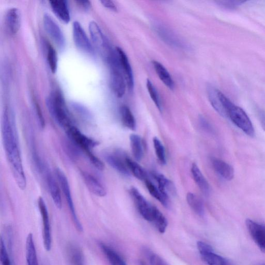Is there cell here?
I'll return each instance as SVG.
<instances>
[{
    "instance_id": "cell-1",
    "label": "cell",
    "mask_w": 265,
    "mask_h": 265,
    "mask_svg": "<svg viewBox=\"0 0 265 265\" xmlns=\"http://www.w3.org/2000/svg\"><path fill=\"white\" fill-rule=\"evenodd\" d=\"M2 137L6 154L10 163L14 178L19 187L24 190L27 179L23 164L13 111L5 108L2 124Z\"/></svg>"
},
{
    "instance_id": "cell-2",
    "label": "cell",
    "mask_w": 265,
    "mask_h": 265,
    "mask_svg": "<svg viewBox=\"0 0 265 265\" xmlns=\"http://www.w3.org/2000/svg\"><path fill=\"white\" fill-rule=\"evenodd\" d=\"M46 103L50 115L56 123L65 130L74 125L64 99L60 92H51Z\"/></svg>"
},
{
    "instance_id": "cell-3",
    "label": "cell",
    "mask_w": 265,
    "mask_h": 265,
    "mask_svg": "<svg viewBox=\"0 0 265 265\" xmlns=\"http://www.w3.org/2000/svg\"><path fill=\"white\" fill-rule=\"evenodd\" d=\"M223 105L226 117L229 118L245 134L253 137L255 136V129L247 113L226 97L224 99Z\"/></svg>"
},
{
    "instance_id": "cell-4",
    "label": "cell",
    "mask_w": 265,
    "mask_h": 265,
    "mask_svg": "<svg viewBox=\"0 0 265 265\" xmlns=\"http://www.w3.org/2000/svg\"><path fill=\"white\" fill-rule=\"evenodd\" d=\"M65 130L71 141L84 151L91 163H96L99 158L92 153V149L98 145V143L84 135L74 125Z\"/></svg>"
},
{
    "instance_id": "cell-5",
    "label": "cell",
    "mask_w": 265,
    "mask_h": 265,
    "mask_svg": "<svg viewBox=\"0 0 265 265\" xmlns=\"http://www.w3.org/2000/svg\"><path fill=\"white\" fill-rule=\"evenodd\" d=\"M89 30L94 46L101 52L107 62H109L115 55L116 51L111 48L106 38L96 22H91L89 25Z\"/></svg>"
},
{
    "instance_id": "cell-6",
    "label": "cell",
    "mask_w": 265,
    "mask_h": 265,
    "mask_svg": "<svg viewBox=\"0 0 265 265\" xmlns=\"http://www.w3.org/2000/svg\"><path fill=\"white\" fill-rule=\"evenodd\" d=\"M55 174L56 178H57L60 186L63 191L65 198L67 201L69 208L72 217V219L76 229L80 232H83V227L81 222H80L77 212H76L74 204L73 202L72 194L70 190V186L65 174L59 168H56L55 170Z\"/></svg>"
},
{
    "instance_id": "cell-7",
    "label": "cell",
    "mask_w": 265,
    "mask_h": 265,
    "mask_svg": "<svg viewBox=\"0 0 265 265\" xmlns=\"http://www.w3.org/2000/svg\"><path fill=\"white\" fill-rule=\"evenodd\" d=\"M129 193L141 215L146 221L153 223L158 211V208L150 204L135 187L130 188Z\"/></svg>"
},
{
    "instance_id": "cell-8",
    "label": "cell",
    "mask_w": 265,
    "mask_h": 265,
    "mask_svg": "<svg viewBox=\"0 0 265 265\" xmlns=\"http://www.w3.org/2000/svg\"><path fill=\"white\" fill-rule=\"evenodd\" d=\"M110 83L113 93L119 98H122L125 93L126 82L119 64L110 65Z\"/></svg>"
},
{
    "instance_id": "cell-9",
    "label": "cell",
    "mask_w": 265,
    "mask_h": 265,
    "mask_svg": "<svg viewBox=\"0 0 265 265\" xmlns=\"http://www.w3.org/2000/svg\"><path fill=\"white\" fill-rule=\"evenodd\" d=\"M43 25L51 40L59 48L63 49L65 45V37L57 23L49 15L46 14L43 17Z\"/></svg>"
},
{
    "instance_id": "cell-10",
    "label": "cell",
    "mask_w": 265,
    "mask_h": 265,
    "mask_svg": "<svg viewBox=\"0 0 265 265\" xmlns=\"http://www.w3.org/2000/svg\"><path fill=\"white\" fill-rule=\"evenodd\" d=\"M73 34L76 46L83 52L93 54L94 48L81 24L75 22L73 25Z\"/></svg>"
},
{
    "instance_id": "cell-11",
    "label": "cell",
    "mask_w": 265,
    "mask_h": 265,
    "mask_svg": "<svg viewBox=\"0 0 265 265\" xmlns=\"http://www.w3.org/2000/svg\"><path fill=\"white\" fill-rule=\"evenodd\" d=\"M38 206H39L43 222V238L44 248L47 251H49L52 245L51 227L47 207L43 197H40L38 200Z\"/></svg>"
},
{
    "instance_id": "cell-12",
    "label": "cell",
    "mask_w": 265,
    "mask_h": 265,
    "mask_svg": "<svg viewBox=\"0 0 265 265\" xmlns=\"http://www.w3.org/2000/svg\"><path fill=\"white\" fill-rule=\"evenodd\" d=\"M246 226L258 248L265 253V226L250 219L246 221Z\"/></svg>"
},
{
    "instance_id": "cell-13",
    "label": "cell",
    "mask_w": 265,
    "mask_h": 265,
    "mask_svg": "<svg viewBox=\"0 0 265 265\" xmlns=\"http://www.w3.org/2000/svg\"><path fill=\"white\" fill-rule=\"evenodd\" d=\"M116 51L120 68L124 75L127 86L129 91H132L134 88V76L127 56L120 47H117Z\"/></svg>"
},
{
    "instance_id": "cell-14",
    "label": "cell",
    "mask_w": 265,
    "mask_h": 265,
    "mask_svg": "<svg viewBox=\"0 0 265 265\" xmlns=\"http://www.w3.org/2000/svg\"><path fill=\"white\" fill-rule=\"evenodd\" d=\"M123 156L119 151H116L105 154L104 158L106 162L116 171L124 176H129V172L125 162L126 157Z\"/></svg>"
},
{
    "instance_id": "cell-15",
    "label": "cell",
    "mask_w": 265,
    "mask_h": 265,
    "mask_svg": "<svg viewBox=\"0 0 265 265\" xmlns=\"http://www.w3.org/2000/svg\"><path fill=\"white\" fill-rule=\"evenodd\" d=\"M42 173H44L45 175L48 188L55 206L58 209L61 210L62 208V199L58 183L56 182L53 178L49 169L45 166Z\"/></svg>"
},
{
    "instance_id": "cell-16",
    "label": "cell",
    "mask_w": 265,
    "mask_h": 265,
    "mask_svg": "<svg viewBox=\"0 0 265 265\" xmlns=\"http://www.w3.org/2000/svg\"><path fill=\"white\" fill-rule=\"evenodd\" d=\"M22 17L20 10L13 8L9 9L6 15V25L9 32L13 35L20 30Z\"/></svg>"
},
{
    "instance_id": "cell-17",
    "label": "cell",
    "mask_w": 265,
    "mask_h": 265,
    "mask_svg": "<svg viewBox=\"0 0 265 265\" xmlns=\"http://www.w3.org/2000/svg\"><path fill=\"white\" fill-rule=\"evenodd\" d=\"M82 176L91 193L99 197L106 196L107 192L105 187L96 177L86 172H82Z\"/></svg>"
},
{
    "instance_id": "cell-18",
    "label": "cell",
    "mask_w": 265,
    "mask_h": 265,
    "mask_svg": "<svg viewBox=\"0 0 265 265\" xmlns=\"http://www.w3.org/2000/svg\"><path fill=\"white\" fill-rule=\"evenodd\" d=\"M49 4L55 16L63 23L68 24L71 17L68 2L65 0H53Z\"/></svg>"
},
{
    "instance_id": "cell-19",
    "label": "cell",
    "mask_w": 265,
    "mask_h": 265,
    "mask_svg": "<svg viewBox=\"0 0 265 265\" xmlns=\"http://www.w3.org/2000/svg\"><path fill=\"white\" fill-rule=\"evenodd\" d=\"M212 163L215 171L223 179L231 181L234 178V169L231 165L216 158H212Z\"/></svg>"
},
{
    "instance_id": "cell-20",
    "label": "cell",
    "mask_w": 265,
    "mask_h": 265,
    "mask_svg": "<svg viewBox=\"0 0 265 265\" xmlns=\"http://www.w3.org/2000/svg\"><path fill=\"white\" fill-rule=\"evenodd\" d=\"M191 173L194 181L201 191L205 195H208L211 192L210 184L204 176L198 166L193 163L191 167Z\"/></svg>"
},
{
    "instance_id": "cell-21",
    "label": "cell",
    "mask_w": 265,
    "mask_h": 265,
    "mask_svg": "<svg viewBox=\"0 0 265 265\" xmlns=\"http://www.w3.org/2000/svg\"><path fill=\"white\" fill-rule=\"evenodd\" d=\"M153 64L158 77L162 82L170 90L175 88V83L168 71L161 63L154 61Z\"/></svg>"
},
{
    "instance_id": "cell-22",
    "label": "cell",
    "mask_w": 265,
    "mask_h": 265,
    "mask_svg": "<svg viewBox=\"0 0 265 265\" xmlns=\"http://www.w3.org/2000/svg\"><path fill=\"white\" fill-rule=\"evenodd\" d=\"M153 176L158 182L159 190L164 195L169 198L170 195L175 193V187L171 181L161 174L154 173Z\"/></svg>"
},
{
    "instance_id": "cell-23",
    "label": "cell",
    "mask_w": 265,
    "mask_h": 265,
    "mask_svg": "<svg viewBox=\"0 0 265 265\" xmlns=\"http://www.w3.org/2000/svg\"><path fill=\"white\" fill-rule=\"evenodd\" d=\"M100 247L110 265H127L122 257L114 250L104 243Z\"/></svg>"
},
{
    "instance_id": "cell-24",
    "label": "cell",
    "mask_w": 265,
    "mask_h": 265,
    "mask_svg": "<svg viewBox=\"0 0 265 265\" xmlns=\"http://www.w3.org/2000/svg\"><path fill=\"white\" fill-rule=\"evenodd\" d=\"M156 30L161 39L168 44L176 47L182 46L177 37L167 28L163 26H158Z\"/></svg>"
},
{
    "instance_id": "cell-25",
    "label": "cell",
    "mask_w": 265,
    "mask_h": 265,
    "mask_svg": "<svg viewBox=\"0 0 265 265\" xmlns=\"http://www.w3.org/2000/svg\"><path fill=\"white\" fill-rule=\"evenodd\" d=\"M26 259L28 265H39L33 235L28 234L26 245Z\"/></svg>"
},
{
    "instance_id": "cell-26",
    "label": "cell",
    "mask_w": 265,
    "mask_h": 265,
    "mask_svg": "<svg viewBox=\"0 0 265 265\" xmlns=\"http://www.w3.org/2000/svg\"><path fill=\"white\" fill-rule=\"evenodd\" d=\"M129 140L132 155L137 161H140L144 155L143 141L141 137L137 135H131Z\"/></svg>"
},
{
    "instance_id": "cell-27",
    "label": "cell",
    "mask_w": 265,
    "mask_h": 265,
    "mask_svg": "<svg viewBox=\"0 0 265 265\" xmlns=\"http://www.w3.org/2000/svg\"><path fill=\"white\" fill-rule=\"evenodd\" d=\"M145 181L149 193L160 202L163 206L167 208L168 207L169 205V198L164 195L160 191L159 187L152 182H151L148 179Z\"/></svg>"
},
{
    "instance_id": "cell-28",
    "label": "cell",
    "mask_w": 265,
    "mask_h": 265,
    "mask_svg": "<svg viewBox=\"0 0 265 265\" xmlns=\"http://www.w3.org/2000/svg\"><path fill=\"white\" fill-rule=\"evenodd\" d=\"M120 116L123 125L129 129L135 130L137 127L135 117L130 109L123 105L120 109Z\"/></svg>"
},
{
    "instance_id": "cell-29",
    "label": "cell",
    "mask_w": 265,
    "mask_h": 265,
    "mask_svg": "<svg viewBox=\"0 0 265 265\" xmlns=\"http://www.w3.org/2000/svg\"><path fill=\"white\" fill-rule=\"evenodd\" d=\"M186 201L193 212L200 217L204 216L205 208L203 202L197 196L192 193H188Z\"/></svg>"
},
{
    "instance_id": "cell-30",
    "label": "cell",
    "mask_w": 265,
    "mask_h": 265,
    "mask_svg": "<svg viewBox=\"0 0 265 265\" xmlns=\"http://www.w3.org/2000/svg\"><path fill=\"white\" fill-rule=\"evenodd\" d=\"M125 162L130 172L137 178L144 181L147 179V174L145 170L138 163L127 157L125 158Z\"/></svg>"
},
{
    "instance_id": "cell-31",
    "label": "cell",
    "mask_w": 265,
    "mask_h": 265,
    "mask_svg": "<svg viewBox=\"0 0 265 265\" xmlns=\"http://www.w3.org/2000/svg\"><path fill=\"white\" fill-rule=\"evenodd\" d=\"M203 260L208 265H233L228 260L214 252L201 255Z\"/></svg>"
},
{
    "instance_id": "cell-32",
    "label": "cell",
    "mask_w": 265,
    "mask_h": 265,
    "mask_svg": "<svg viewBox=\"0 0 265 265\" xmlns=\"http://www.w3.org/2000/svg\"><path fill=\"white\" fill-rule=\"evenodd\" d=\"M47 60L49 68L53 74L55 73L58 68V58L57 53L53 47L49 43L46 44Z\"/></svg>"
},
{
    "instance_id": "cell-33",
    "label": "cell",
    "mask_w": 265,
    "mask_h": 265,
    "mask_svg": "<svg viewBox=\"0 0 265 265\" xmlns=\"http://www.w3.org/2000/svg\"><path fill=\"white\" fill-rule=\"evenodd\" d=\"M146 85L151 98L152 99L158 109L162 111V103L156 88L149 80L147 81Z\"/></svg>"
},
{
    "instance_id": "cell-34",
    "label": "cell",
    "mask_w": 265,
    "mask_h": 265,
    "mask_svg": "<svg viewBox=\"0 0 265 265\" xmlns=\"http://www.w3.org/2000/svg\"><path fill=\"white\" fill-rule=\"evenodd\" d=\"M153 142L155 152L159 161L162 165H165L166 164V157L164 146L157 137L154 138Z\"/></svg>"
},
{
    "instance_id": "cell-35",
    "label": "cell",
    "mask_w": 265,
    "mask_h": 265,
    "mask_svg": "<svg viewBox=\"0 0 265 265\" xmlns=\"http://www.w3.org/2000/svg\"><path fill=\"white\" fill-rule=\"evenodd\" d=\"M153 224L160 233L163 234L167 229L168 222L163 214L158 210Z\"/></svg>"
},
{
    "instance_id": "cell-36",
    "label": "cell",
    "mask_w": 265,
    "mask_h": 265,
    "mask_svg": "<svg viewBox=\"0 0 265 265\" xmlns=\"http://www.w3.org/2000/svg\"><path fill=\"white\" fill-rule=\"evenodd\" d=\"M0 259H1L2 265H12L5 241L2 237L0 240Z\"/></svg>"
},
{
    "instance_id": "cell-37",
    "label": "cell",
    "mask_w": 265,
    "mask_h": 265,
    "mask_svg": "<svg viewBox=\"0 0 265 265\" xmlns=\"http://www.w3.org/2000/svg\"><path fill=\"white\" fill-rule=\"evenodd\" d=\"M33 106L38 123L41 129H43L45 126V119L40 106L35 99L33 100Z\"/></svg>"
},
{
    "instance_id": "cell-38",
    "label": "cell",
    "mask_w": 265,
    "mask_h": 265,
    "mask_svg": "<svg viewBox=\"0 0 265 265\" xmlns=\"http://www.w3.org/2000/svg\"><path fill=\"white\" fill-rule=\"evenodd\" d=\"M72 107L74 110L77 112L78 114L83 118L88 120L91 118V115L89 111L86 107L79 103H73Z\"/></svg>"
},
{
    "instance_id": "cell-39",
    "label": "cell",
    "mask_w": 265,
    "mask_h": 265,
    "mask_svg": "<svg viewBox=\"0 0 265 265\" xmlns=\"http://www.w3.org/2000/svg\"><path fill=\"white\" fill-rule=\"evenodd\" d=\"M71 256L73 265H84L82 254L78 248H72Z\"/></svg>"
},
{
    "instance_id": "cell-40",
    "label": "cell",
    "mask_w": 265,
    "mask_h": 265,
    "mask_svg": "<svg viewBox=\"0 0 265 265\" xmlns=\"http://www.w3.org/2000/svg\"><path fill=\"white\" fill-rule=\"evenodd\" d=\"M148 258L150 265H169L163 258L157 254L149 252Z\"/></svg>"
},
{
    "instance_id": "cell-41",
    "label": "cell",
    "mask_w": 265,
    "mask_h": 265,
    "mask_svg": "<svg viewBox=\"0 0 265 265\" xmlns=\"http://www.w3.org/2000/svg\"><path fill=\"white\" fill-rule=\"evenodd\" d=\"M244 3V2L241 1H222L217 2L218 5L221 7L228 10L235 9Z\"/></svg>"
},
{
    "instance_id": "cell-42",
    "label": "cell",
    "mask_w": 265,
    "mask_h": 265,
    "mask_svg": "<svg viewBox=\"0 0 265 265\" xmlns=\"http://www.w3.org/2000/svg\"><path fill=\"white\" fill-rule=\"evenodd\" d=\"M197 247L201 255L214 251L211 245L202 241L197 242Z\"/></svg>"
},
{
    "instance_id": "cell-43",
    "label": "cell",
    "mask_w": 265,
    "mask_h": 265,
    "mask_svg": "<svg viewBox=\"0 0 265 265\" xmlns=\"http://www.w3.org/2000/svg\"><path fill=\"white\" fill-rule=\"evenodd\" d=\"M199 123L202 128L209 134H214V128L211 124L202 116L199 117Z\"/></svg>"
},
{
    "instance_id": "cell-44",
    "label": "cell",
    "mask_w": 265,
    "mask_h": 265,
    "mask_svg": "<svg viewBox=\"0 0 265 265\" xmlns=\"http://www.w3.org/2000/svg\"><path fill=\"white\" fill-rule=\"evenodd\" d=\"M258 119L263 130L265 131V110L262 109H257L256 110Z\"/></svg>"
},
{
    "instance_id": "cell-45",
    "label": "cell",
    "mask_w": 265,
    "mask_h": 265,
    "mask_svg": "<svg viewBox=\"0 0 265 265\" xmlns=\"http://www.w3.org/2000/svg\"><path fill=\"white\" fill-rule=\"evenodd\" d=\"M102 5L106 9L113 12L117 11V8L114 3L109 0H102L101 1Z\"/></svg>"
},
{
    "instance_id": "cell-46",
    "label": "cell",
    "mask_w": 265,
    "mask_h": 265,
    "mask_svg": "<svg viewBox=\"0 0 265 265\" xmlns=\"http://www.w3.org/2000/svg\"><path fill=\"white\" fill-rule=\"evenodd\" d=\"M78 4L83 9L88 10L90 7V3L89 1H77Z\"/></svg>"
},
{
    "instance_id": "cell-47",
    "label": "cell",
    "mask_w": 265,
    "mask_h": 265,
    "mask_svg": "<svg viewBox=\"0 0 265 265\" xmlns=\"http://www.w3.org/2000/svg\"><path fill=\"white\" fill-rule=\"evenodd\" d=\"M139 265H147L144 261H141L139 262Z\"/></svg>"
},
{
    "instance_id": "cell-48",
    "label": "cell",
    "mask_w": 265,
    "mask_h": 265,
    "mask_svg": "<svg viewBox=\"0 0 265 265\" xmlns=\"http://www.w3.org/2000/svg\"><path fill=\"white\" fill-rule=\"evenodd\" d=\"M261 265H265V263H264V264H261Z\"/></svg>"
}]
</instances>
